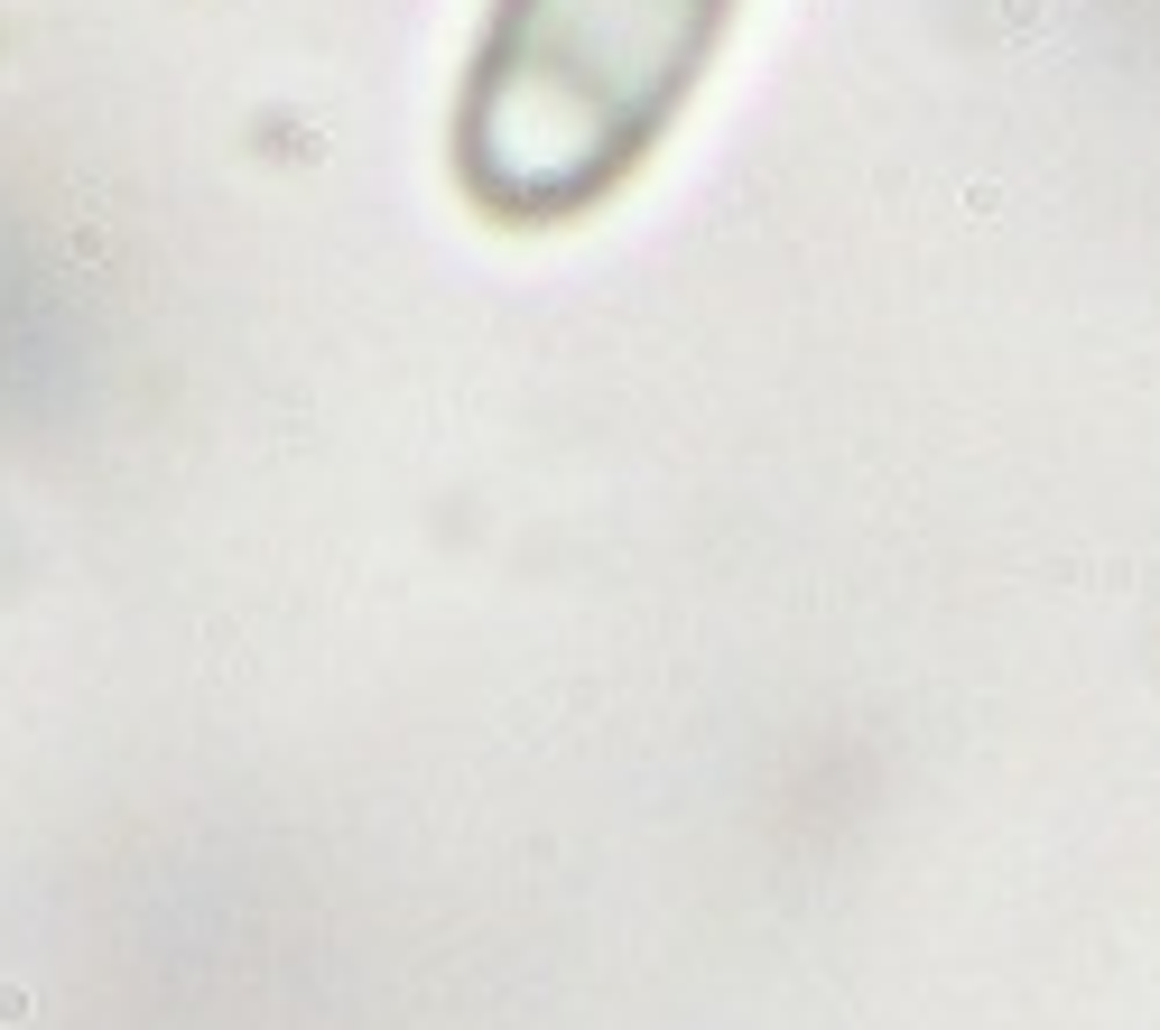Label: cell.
Segmentation results:
<instances>
[{
    "mask_svg": "<svg viewBox=\"0 0 1160 1030\" xmlns=\"http://www.w3.org/2000/svg\"><path fill=\"white\" fill-rule=\"evenodd\" d=\"M716 19L724 0H511L483 66V130H530V149H567L576 168L594 149H631L659 93H678L706 57Z\"/></svg>",
    "mask_w": 1160,
    "mask_h": 1030,
    "instance_id": "1",
    "label": "cell"
}]
</instances>
